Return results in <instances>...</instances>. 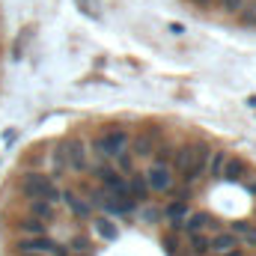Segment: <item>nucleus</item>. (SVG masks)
I'll list each match as a JSON object with an SVG mask.
<instances>
[{"label": "nucleus", "instance_id": "obj_1", "mask_svg": "<svg viewBox=\"0 0 256 256\" xmlns=\"http://www.w3.org/2000/svg\"><path fill=\"white\" fill-rule=\"evenodd\" d=\"M21 188L27 196H36V200H48V202H57L63 194L60 188L48 179V176H42V173H27L24 176V182H21Z\"/></svg>", "mask_w": 256, "mask_h": 256}, {"label": "nucleus", "instance_id": "obj_2", "mask_svg": "<svg viewBox=\"0 0 256 256\" xmlns=\"http://www.w3.org/2000/svg\"><path fill=\"white\" fill-rule=\"evenodd\" d=\"M92 146H96V152H98L102 158H116L120 152H126L128 149V131L114 128V131H108L104 137H98Z\"/></svg>", "mask_w": 256, "mask_h": 256}, {"label": "nucleus", "instance_id": "obj_3", "mask_svg": "<svg viewBox=\"0 0 256 256\" xmlns=\"http://www.w3.org/2000/svg\"><path fill=\"white\" fill-rule=\"evenodd\" d=\"M60 152H63V161L72 170H86V143L80 137H68L60 143Z\"/></svg>", "mask_w": 256, "mask_h": 256}, {"label": "nucleus", "instance_id": "obj_4", "mask_svg": "<svg viewBox=\"0 0 256 256\" xmlns=\"http://www.w3.org/2000/svg\"><path fill=\"white\" fill-rule=\"evenodd\" d=\"M96 176H98V182L110 191V196H116V200H131L128 185L120 179V173H116L114 167H98V170H96Z\"/></svg>", "mask_w": 256, "mask_h": 256}, {"label": "nucleus", "instance_id": "obj_5", "mask_svg": "<svg viewBox=\"0 0 256 256\" xmlns=\"http://www.w3.org/2000/svg\"><path fill=\"white\" fill-rule=\"evenodd\" d=\"M143 176H146L149 191H167V188L173 185V173H170V167H167V164H161V161H158V164H152Z\"/></svg>", "mask_w": 256, "mask_h": 256}, {"label": "nucleus", "instance_id": "obj_6", "mask_svg": "<svg viewBox=\"0 0 256 256\" xmlns=\"http://www.w3.org/2000/svg\"><path fill=\"white\" fill-rule=\"evenodd\" d=\"M206 164H208V146H206V143H194L191 167L182 173V179H185V182H196V179L206 173Z\"/></svg>", "mask_w": 256, "mask_h": 256}, {"label": "nucleus", "instance_id": "obj_7", "mask_svg": "<svg viewBox=\"0 0 256 256\" xmlns=\"http://www.w3.org/2000/svg\"><path fill=\"white\" fill-rule=\"evenodd\" d=\"M236 248H238L236 232H218V236L208 242V250H218V254H230V250H236Z\"/></svg>", "mask_w": 256, "mask_h": 256}, {"label": "nucleus", "instance_id": "obj_8", "mask_svg": "<svg viewBox=\"0 0 256 256\" xmlns=\"http://www.w3.org/2000/svg\"><path fill=\"white\" fill-rule=\"evenodd\" d=\"M244 170H248V164H244L242 158H226V161H224V170H220V176H224L226 182H238V179L244 176Z\"/></svg>", "mask_w": 256, "mask_h": 256}, {"label": "nucleus", "instance_id": "obj_9", "mask_svg": "<svg viewBox=\"0 0 256 256\" xmlns=\"http://www.w3.org/2000/svg\"><path fill=\"white\" fill-rule=\"evenodd\" d=\"M51 244L54 242H48L45 236H30V238H21L18 242L21 254H42V250H51Z\"/></svg>", "mask_w": 256, "mask_h": 256}, {"label": "nucleus", "instance_id": "obj_10", "mask_svg": "<svg viewBox=\"0 0 256 256\" xmlns=\"http://www.w3.org/2000/svg\"><path fill=\"white\" fill-rule=\"evenodd\" d=\"M60 200H66V206L72 208V214H74V218H90V214H92V208H90V202H84V200H80L78 194L66 191L63 196H60Z\"/></svg>", "mask_w": 256, "mask_h": 256}, {"label": "nucleus", "instance_id": "obj_11", "mask_svg": "<svg viewBox=\"0 0 256 256\" xmlns=\"http://www.w3.org/2000/svg\"><path fill=\"white\" fill-rule=\"evenodd\" d=\"M152 149H155V131H143V134H137V140H134V155L146 158V155H152Z\"/></svg>", "mask_w": 256, "mask_h": 256}, {"label": "nucleus", "instance_id": "obj_12", "mask_svg": "<svg viewBox=\"0 0 256 256\" xmlns=\"http://www.w3.org/2000/svg\"><path fill=\"white\" fill-rule=\"evenodd\" d=\"M128 194H131L134 200H149V185H146V176H143V173H134V176H131Z\"/></svg>", "mask_w": 256, "mask_h": 256}, {"label": "nucleus", "instance_id": "obj_13", "mask_svg": "<svg viewBox=\"0 0 256 256\" xmlns=\"http://www.w3.org/2000/svg\"><path fill=\"white\" fill-rule=\"evenodd\" d=\"M185 226H188V232H200L202 226H214V218L212 214H202V212H196V214H185V220H182Z\"/></svg>", "mask_w": 256, "mask_h": 256}, {"label": "nucleus", "instance_id": "obj_14", "mask_svg": "<svg viewBox=\"0 0 256 256\" xmlns=\"http://www.w3.org/2000/svg\"><path fill=\"white\" fill-rule=\"evenodd\" d=\"M164 214H167V220H170L173 226H179V224L185 220V214H188V202H185V200H179V202H170Z\"/></svg>", "mask_w": 256, "mask_h": 256}, {"label": "nucleus", "instance_id": "obj_15", "mask_svg": "<svg viewBox=\"0 0 256 256\" xmlns=\"http://www.w3.org/2000/svg\"><path fill=\"white\" fill-rule=\"evenodd\" d=\"M30 214L33 218H39V220H51L54 218V212H51V202L48 200H30Z\"/></svg>", "mask_w": 256, "mask_h": 256}, {"label": "nucleus", "instance_id": "obj_16", "mask_svg": "<svg viewBox=\"0 0 256 256\" xmlns=\"http://www.w3.org/2000/svg\"><path fill=\"white\" fill-rule=\"evenodd\" d=\"M232 232L242 236L250 248H256V226L254 224H248V220H236V224H232Z\"/></svg>", "mask_w": 256, "mask_h": 256}, {"label": "nucleus", "instance_id": "obj_17", "mask_svg": "<svg viewBox=\"0 0 256 256\" xmlns=\"http://www.w3.org/2000/svg\"><path fill=\"white\" fill-rule=\"evenodd\" d=\"M96 230H98V236L108 238V242H116V236H120V230L114 226L110 218H98V220H96Z\"/></svg>", "mask_w": 256, "mask_h": 256}, {"label": "nucleus", "instance_id": "obj_18", "mask_svg": "<svg viewBox=\"0 0 256 256\" xmlns=\"http://www.w3.org/2000/svg\"><path fill=\"white\" fill-rule=\"evenodd\" d=\"M18 226H21V232H27V236H45V224H42L39 218H33V214L24 218Z\"/></svg>", "mask_w": 256, "mask_h": 256}, {"label": "nucleus", "instance_id": "obj_19", "mask_svg": "<svg viewBox=\"0 0 256 256\" xmlns=\"http://www.w3.org/2000/svg\"><path fill=\"white\" fill-rule=\"evenodd\" d=\"M191 155H194V143H188V146L179 149V155H176V170H179V173H185V170L191 167Z\"/></svg>", "mask_w": 256, "mask_h": 256}, {"label": "nucleus", "instance_id": "obj_20", "mask_svg": "<svg viewBox=\"0 0 256 256\" xmlns=\"http://www.w3.org/2000/svg\"><path fill=\"white\" fill-rule=\"evenodd\" d=\"M208 155H212V164H206V167H208V173H212L214 179H220V170H224L226 152H208Z\"/></svg>", "mask_w": 256, "mask_h": 256}, {"label": "nucleus", "instance_id": "obj_21", "mask_svg": "<svg viewBox=\"0 0 256 256\" xmlns=\"http://www.w3.org/2000/svg\"><path fill=\"white\" fill-rule=\"evenodd\" d=\"M78 6H80V12L86 18H98L102 15V0H78Z\"/></svg>", "mask_w": 256, "mask_h": 256}, {"label": "nucleus", "instance_id": "obj_22", "mask_svg": "<svg viewBox=\"0 0 256 256\" xmlns=\"http://www.w3.org/2000/svg\"><path fill=\"white\" fill-rule=\"evenodd\" d=\"M191 250L196 256H206V254H208V238H206V236H200V232H191Z\"/></svg>", "mask_w": 256, "mask_h": 256}, {"label": "nucleus", "instance_id": "obj_23", "mask_svg": "<svg viewBox=\"0 0 256 256\" xmlns=\"http://www.w3.org/2000/svg\"><path fill=\"white\" fill-rule=\"evenodd\" d=\"M244 3H248V0H220V9H224L226 15H238Z\"/></svg>", "mask_w": 256, "mask_h": 256}, {"label": "nucleus", "instance_id": "obj_24", "mask_svg": "<svg viewBox=\"0 0 256 256\" xmlns=\"http://www.w3.org/2000/svg\"><path fill=\"white\" fill-rule=\"evenodd\" d=\"M242 24H256V3H244L242 6Z\"/></svg>", "mask_w": 256, "mask_h": 256}, {"label": "nucleus", "instance_id": "obj_25", "mask_svg": "<svg viewBox=\"0 0 256 256\" xmlns=\"http://www.w3.org/2000/svg\"><path fill=\"white\" fill-rule=\"evenodd\" d=\"M72 248H74V250H86L90 244H86V238H80V236H78V238H72Z\"/></svg>", "mask_w": 256, "mask_h": 256}, {"label": "nucleus", "instance_id": "obj_26", "mask_svg": "<svg viewBox=\"0 0 256 256\" xmlns=\"http://www.w3.org/2000/svg\"><path fill=\"white\" fill-rule=\"evenodd\" d=\"M170 152H173V149H170V146H161V149H158V161H161V164H164V161H167V158H170Z\"/></svg>", "mask_w": 256, "mask_h": 256}, {"label": "nucleus", "instance_id": "obj_27", "mask_svg": "<svg viewBox=\"0 0 256 256\" xmlns=\"http://www.w3.org/2000/svg\"><path fill=\"white\" fill-rule=\"evenodd\" d=\"M116 158H120V167H122V170H131V158H128V155H122V152H120Z\"/></svg>", "mask_w": 256, "mask_h": 256}, {"label": "nucleus", "instance_id": "obj_28", "mask_svg": "<svg viewBox=\"0 0 256 256\" xmlns=\"http://www.w3.org/2000/svg\"><path fill=\"white\" fill-rule=\"evenodd\" d=\"M51 254H54V256H68V250L60 248V244H51Z\"/></svg>", "mask_w": 256, "mask_h": 256}, {"label": "nucleus", "instance_id": "obj_29", "mask_svg": "<svg viewBox=\"0 0 256 256\" xmlns=\"http://www.w3.org/2000/svg\"><path fill=\"white\" fill-rule=\"evenodd\" d=\"M248 191H250V194H256V179L250 182V185H248Z\"/></svg>", "mask_w": 256, "mask_h": 256}, {"label": "nucleus", "instance_id": "obj_30", "mask_svg": "<svg viewBox=\"0 0 256 256\" xmlns=\"http://www.w3.org/2000/svg\"><path fill=\"white\" fill-rule=\"evenodd\" d=\"M191 3H200V6H206V3H208V0H191Z\"/></svg>", "mask_w": 256, "mask_h": 256}, {"label": "nucleus", "instance_id": "obj_31", "mask_svg": "<svg viewBox=\"0 0 256 256\" xmlns=\"http://www.w3.org/2000/svg\"><path fill=\"white\" fill-rule=\"evenodd\" d=\"M24 256H42V254H24Z\"/></svg>", "mask_w": 256, "mask_h": 256}]
</instances>
